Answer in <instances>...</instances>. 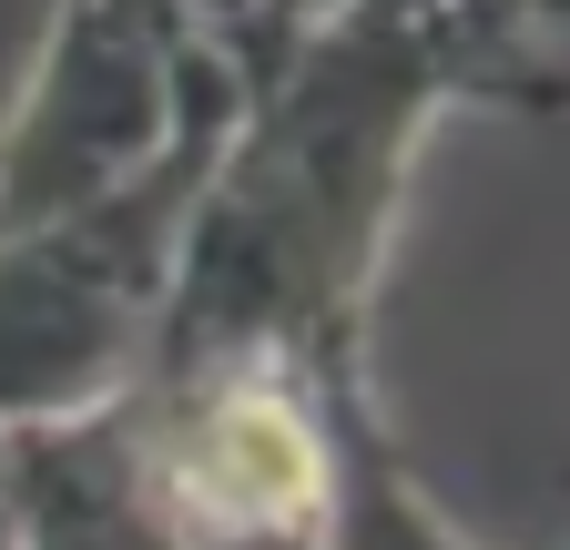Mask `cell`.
Segmentation results:
<instances>
[{
	"label": "cell",
	"mask_w": 570,
	"mask_h": 550,
	"mask_svg": "<svg viewBox=\"0 0 570 550\" xmlns=\"http://www.w3.org/2000/svg\"><path fill=\"white\" fill-rule=\"evenodd\" d=\"M570 0H326L245 82L184 225L142 377L367 347L407 174L459 102L550 122L570 102Z\"/></svg>",
	"instance_id": "1"
},
{
	"label": "cell",
	"mask_w": 570,
	"mask_h": 550,
	"mask_svg": "<svg viewBox=\"0 0 570 550\" xmlns=\"http://www.w3.org/2000/svg\"><path fill=\"white\" fill-rule=\"evenodd\" d=\"M235 112H245V72L204 41L184 132L164 144L154 174H132L82 215L0 235V429H51L142 387L174 306L184 225L204 204V174L225 154Z\"/></svg>",
	"instance_id": "2"
},
{
	"label": "cell",
	"mask_w": 570,
	"mask_h": 550,
	"mask_svg": "<svg viewBox=\"0 0 570 550\" xmlns=\"http://www.w3.org/2000/svg\"><path fill=\"white\" fill-rule=\"evenodd\" d=\"M194 550H316V530H285V540H194Z\"/></svg>",
	"instance_id": "6"
},
{
	"label": "cell",
	"mask_w": 570,
	"mask_h": 550,
	"mask_svg": "<svg viewBox=\"0 0 570 550\" xmlns=\"http://www.w3.org/2000/svg\"><path fill=\"white\" fill-rule=\"evenodd\" d=\"M0 550H11V520H0Z\"/></svg>",
	"instance_id": "7"
},
{
	"label": "cell",
	"mask_w": 570,
	"mask_h": 550,
	"mask_svg": "<svg viewBox=\"0 0 570 550\" xmlns=\"http://www.w3.org/2000/svg\"><path fill=\"white\" fill-rule=\"evenodd\" d=\"M326 419H336V490H326L316 550H479L407 469L387 407H377V377H367V347L326 357Z\"/></svg>",
	"instance_id": "5"
},
{
	"label": "cell",
	"mask_w": 570,
	"mask_h": 550,
	"mask_svg": "<svg viewBox=\"0 0 570 550\" xmlns=\"http://www.w3.org/2000/svg\"><path fill=\"white\" fill-rule=\"evenodd\" d=\"M0 520L11 550H194L154 479L132 397L51 429H0Z\"/></svg>",
	"instance_id": "4"
},
{
	"label": "cell",
	"mask_w": 570,
	"mask_h": 550,
	"mask_svg": "<svg viewBox=\"0 0 570 550\" xmlns=\"http://www.w3.org/2000/svg\"><path fill=\"white\" fill-rule=\"evenodd\" d=\"M204 31L184 0H51L21 102L0 122V235L122 194L184 132Z\"/></svg>",
	"instance_id": "3"
}]
</instances>
